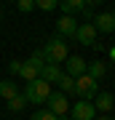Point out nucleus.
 <instances>
[{
	"label": "nucleus",
	"instance_id": "obj_1",
	"mask_svg": "<svg viewBox=\"0 0 115 120\" xmlns=\"http://www.w3.org/2000/svg\"><path fill=\"white\" fill-rule=\"evenodd\" d=\"M43 53H46V59L51 61V64H64V59L70 56L67 40H64V38H59V35H54V38L48 40L46 45H43Z\"/></svg>",
	"mask_w": 115,
	"mask_h": 120
},
{
	"label": "nucleus",
	"instance_id": "obj_2",
	"mask_svg": "<svg viewBox=\"0 0 115 120\" xmlns=\"http://www.w3.org/2000/svg\"><path fill=\"white\" fill-rule=\"evenodd\" d=\"M24 96H27V101H30V104H46V99L51 96V83H46L43 77H38V80L27 83Z\"/></svg>",
	"mask_w": 115,
	"mask_h": 120
},
{
	"label": "nucleus",
	"instance_id": "obj_3",
	"mask_svg": "<svg viewBox=\"0 0 115 120\" xmlns=\"http://www.w3.org/2000/svg\"><path fill=\"white\" fill-rule=\"evenodd\" d=\"M96 94H99V80H94L91 75H80V77H75V96H78V99L94 101Z\"/></svg>",
	"mask_w": 115,
	"mask_h": 120
},
{
	"label": "nucleus",
	"instance_id": "obj_4",
	"mask_svg": "<svg viewBox=\"0 0 115 120\" xmlns=\"http://www.w3.org/2000/svg\"><path fill=\"white\" fill-rule=\"evenodd\" d=\"M48 109L54 112L56 117H64L70 112V101H67V94H62V91H51V96L46 99Z\"/></svg>",
	"mask_w": 115,
	"mask_h": 120
},
{
	"label": "nucleus",
	"instance_id": "obj_5",
	"mask_svg": "<svg viewBox=\"0 0 115 120\" xmlns=\"http://www.w3.org/2000/svg\"><path fill=\"white\" fill-rule=\"evenodd\" d=\"M86 69H88V64H86L83 56H67L64 59V75L80 77V75H86Z\"/></svg>",
	"mask_w": 115,
	"mask_h": 120
},
{
	"label": "nucleus",
	"instance_id": "obj_6",
	"mask_svg": "<svg viewBox=\"0 0 115 120\" xmlns=\"http://www.w3.org/2000/svg\"><path fill=\"white\" fill-rule=\"evenodd\" d=\"M59 5H62L64 13H70V16L83 13L86 19H91V8H88V3H86V0H59Z\"/></svg>",
	"mask_w": 115,
	"mask_h": 120
},
{
	"label": "nucleus",
	"instance_id": "obj_7",
	"mask_svg": "<svg viewBox=\"0 0 115 120\" xmlns=\"http://www.w3.org/2000/svg\"><path fill=\"white\" fill-rule=\"evenodd\" d=\"M75 32H78V22L70 13H64L62 19H56V35L59 38H75Z\"/></svg>",
	"mask_w": 115,
	"mask_h": 120
},
{
	"label": "nucleus",
	"instance_id": "obj_8",
	"mask_svg": "<svg viewBox=\"0 0 115 120\" xmlns=\"http://www.w3.org/2000/svg\"><path fill=\"white\" fill-rule=\"evenodd\" d=\"M75 40H78L80 45H94V43H96V27L91 24V22H86V24H78Z\"/></svg>",
	"mask_w": 115,
	"mask_h": 120
},
{
	"label": "nucleus",
	"instance_id": "obj_9",
	"mask_svg": "<svg viewBox=\"0 0 115 120\" xmlns=\"http://www.w3.org/2000/svg\"><path fill=\"white\" fill-rule=\"evenodd\" d=\"M94 101H86V99H80L78 104H72V120H94Z\"/></svg>",
	"mask_w": 115,
	"mask_h": 120
},
{
	"label": "nucleus",
	"instance_id": "obj_10",
	"mask_svg": "<svg viewBox=\"0 0 115 120\" xmlns=\"http://www.w3.org/2000/svg\"><path fill=\"white\" fill-rule=\"evenodd\" d=\"M96 27V32H104V35H110L115 32V13H99V16H94V22H91Z\"/></svg>",
	"mask_w": 115,
	"mask_h": 120
},
{
	"label": "nucleus",
	"instance_id": "obj_11",
	"mask_svg": "<svg viewBox=\"0 0 115 120\" xmlns=\"http://www.w3.org/2000/svg\"><path fill=\"white\" fill-rule=\"evenodd\" d=\"M94 107H96L99 112H110V109L115 107V96L110 94V91H102V94L94 96Z\"/></svg>",
	"mask_w": 115,
	"mask_h": 120
},
{
	"label": "nucleus",
	"instance_id": "obj_12",
	"mask_svg": "<svg viewBox=\"0 0 115 120\" xmlns=\"http://www.w3.org/2000/svg\"><path fill=\"white\" fill-rule=\"evenodd\" d=\"M62 72H64V69H62L59 64H51V61H48V64L40 69V77H43L46 83H51V86H54V83H56V80L62 77Z\"/></svg>",
	"mask_w": 115,
	"mask_h": 120
},
{
	"label": "nucleus",
	"instance_id": "obj_13",
	"mask_svg": "<svg viewBox=\"0 0 115 120\" xmlns=\"http://www.w3.org/2000/svg\"><path fill=\"white\" fill-rule=\"evenodd\" d=\"M19 77H21V80H27V83H32V80H38V77H40V69H38V67H32L30 61H24V64H21Z\"/></svg>",
	"mask_w": 115,
	"mask_h": 120
},
{
	"label": "nucleus",
	"instance_id": "obj_14",
	"mask_svg": "<svg viewBox=\"0 0 115 120\" xmlns=\"http://www.w3.org/2000/svg\"><path fill=\"white\" fill-rule=\"evenodd\" d=\"M86 75H91L94 80H102V77L107 75V64H104V61H91L88 69H86Z\"/></svg>",
	"mask_w": 115,
	"mask_h": 120
},
{
	"label": "nucleus",
	"instance_id": "obj_15",
	"mask_svg": "<svg viewBox=\"0 0 115 120\" xmlns=\"http://www.w3.org/2000/svg\"><path fill=\"white\" fill-rule=\"evenodd\" d=\"M56 86H59L62 94H75V77H70V75L62 72V77L56 80Z\"/></svg>",
	"mask_w": 115,
	"mask_h": 120
},
{
	"label": "nucleus",
	"instance_id": "obj_16",
	"mask_svg": "<svg viewBox=\"0 0 115 120\" xmlns=\"http://www.w3.org/2000/svg\"><path fill=\"white\" fill-rule=\"evenodd\" d=\"M27 104H30V101H27V96H24V94H16L13 99H8V109H11V112H21Z\"/></svg>",
	"mask_w": 115,
	"mask_h": 120
},
{
	"label": "nucleus",
	"instance_id": "obj_17",
	"mask_svg": "<svg viewBox=\"0 0 115 120\" xmlns=\"http://www.w3.org/2000/svg\"><path fill=\"white\" fill-rule=\"evenodd\" d=\"M16 94H19V91H16V86H13L11 80H0V96H3L5 101H8V99H13Z\"/></svg>",
	"mask_w": 115,
	"mask_h": 120
},
{
	"label": "nucleus",
	"instance_id": "obj_18",
	"mask_svg": "<svg viewBox=\"0 0 115 120\" xmlns=\"http://www.w3.org/2000/svg\"><path fill=\"white\" fill-rule=\"evenodd\" d=\"M30 64L38 67V69H43V67L48 64V59H46V53H43V48H40V51H35V53L30 56Z\"/></svg>",
	"mask_w": 115,
	"mask_h": 120
},
{
	"label": "nucleus",
	"instance_id": "obj_19",
	"mask_svg": "<svg viewBox=\"0 0 115 120\" xmlns=\"http://www.w3.org/2000/svg\"><path fill=\"white\" fill-rule=\"evenodd\" d=\"M32 120H59V117H56L48 107H43V109H35L32 112Z\"/></svg>",
	"mask_w": 115,
	"mask_h": 120
},
{
	"label": "nucleus",
	"instance_id": "obj_20",
	"mask_svg": "<svg viewBox=\"0 0 115 120\" xmlns=\"http://www.w3.org/2000/svg\"><path fill=\"white\" fill-rule=\"evenodd\" d=\"M56 5H59V0H35V8L40 11H54Z\"/></svg>",
	"mask_w": 115,
	"mask_h": 120
},
{
	"label": "nucleus",
	"instance_id": "obj_21",
	"mask_svg": "<svg viewBox=\"0 0 115 120\" xmlns=\"http://www.w3.org/2000/svg\"><path fill=\"white\" fill-rule=\"evenodd\" d=\"M16 8H19L21 13H30V11L35 8V0H16Z\"/></svg>",
	"mask_w": 115,
	"mask_h": 120
},
{
	"label": "nucleus",
	"instance_id": "obj_22",
	"mask_svg": "<svg viewBox=\"0 0 115 120\" xmlns=\"http://www.w3.org/2000/svg\"><path fill=\"white\" fill-rule=\"evenodd\" d=\"M21 64H24V61H19V59H13V61H8V69H11L13 75H19V72H21Z\"/></svg>",
	"mask_w": 115,
	"mask_h": 120
},
{
	"label": "nucleus",
	"instance_id": "obj_23",
	"mask_svg": "<svg viewBox=\"0 0 115 120\" xmlns=\"http://www.w3.org/2000/svg\"><path fill=\"white\" fill-rule=\"evenodd\" d=\"M88 5H99V3H104V0H86Z\"/></svg>",
	"mask_w": 115,
	"mask_h": 120
},
{
	"label": "nucleus",
	"instance_id": "obj_24",
	"mask_svg": "<svg viewBox=\"0 0 115 120\" xmlns=\"http://www.w3.org/2000/svg\"><path fill=\"white\" fill-rule=\"evenodd\" d=\"M110 59H112V61H115V45H112V48H110Z\"/></svg>",
	"mask_w": 115,
	"mask_h": 120
},
{
	"label": "nucleus",
	"instance_id": "obj_25",
	"mask_svg": "<svg viewBox=\"0 0 115 120\" xmlns=\"http://www.w3.org/2000/svg\"><path fill=\"white\" fill-rule=\"evenodd\" d=\"M94 120H110V117H94Z\"/></svg>",
	"mask_w": 115,
	"mask_h": 120
},
{
	"label": "nucleus",
	"instance_id": "obj_26",
	"mask_svg": "<svg viewBox=\"0 0 115 120\" xmlns=\"http://www.w3.org/2000/svg\"><path fill=\"white\" fill-rule=\"evenodd\" d=\"M0 22H3V8H0Z\"/></svg>",
	"mask_w": 115,
	"mask_h": 120
},
{
	"label": "nucleus",
	"instance_id": "obj_27",
	"mask_svg": "<svg viewBox=\"0 0 115 120\" xmlns=\"http://www.w3.org/2000/svg\"><path fill=\"white\" fill-rule=\"evenodd\" d=\"M8 3H16V0H8Z\"/></svg>",
	"mask_w": 115,
	"mask_h": 120
},
{
	"label": "nucleus",
	"instance_id": "obj_28",
	"mask_svg": "<svg viewBox=\"0 0 115 120\" xmlns=\"http://www.w3.org/2000/svg\"><path fill=\"white\" fill-rule=\"evenodd\" d=\"M59 120H67V117H59Z\"/></svg>",
	"mask_w": 115,
	"mask_h": 120
},
{
	"label": "nucleus",
	"instance_id": "obj_29",
	"mask_svg": "<svg viewBox=\"0 0 115 120\" xmlns=\"http://www.w3.org/2000/svg\"><path fill=\"white\" fill-rule=\"evenodd\" d=\"M112 13H115V11H112Z\"/></svg>",
	"mask_w": 115,
	"mask_h": 120
}]
</instances>
